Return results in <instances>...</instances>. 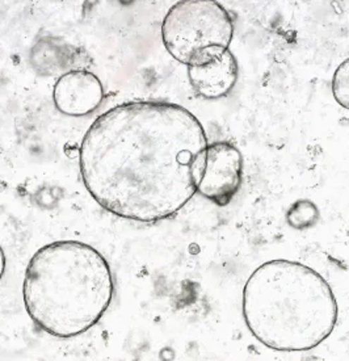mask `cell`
Listing matches in <instances>:
<instances>
[{"label": "cell", "instance_id": "cell-2", "mask_svg": "<svg viewBox=\"0 0 349 361\" xmlns=\"http://www.w3.org/2000/svg\"><path fill=\"white\" fill-rule=\"evenodd\" d=\"M114 277L104 257L78 240L39 248L29 262L23 297L38 329L61 339L88 331L114 298Z\"/></svg>", "mask_w": 349, "mask_h": 361}, {"label": "cell", "instance_id": "cell-9", "mask_svg": "<svg viewBox=\"0 0 349 361\" xmlns=\"http://www.w3.org/2000/svg\"><path fill=\"white\" fill-rule=\"evenodd\" d=\"M319 219V209L310 200H298L293 202L286 212L289 226L297 230L312 228Z\"/></svg>", "mask_w": 349, "mask_h": 361}, {"label": "cell", "instance_id": "cell-8", "mask_svg": "<svg viewBox=\"0 0 349 361\" xmlns=\"http://www.w3.org/2000/svg\"><path fill=\"white\" fill-rule=\"evenodd\" d=\"M78 50L58 38H42L30 51V63L38 74L45 76L66 75L74 71Z\"/></svg>", "mask_w": 349, "mask_h": 361}, {"label": "cell", "instance_id": "cell-1", "mask_svg": "<svg viewBox=\"0 0 349 361\" xmlns=\"http://www.w3.org/2000/svg\"><path fill=\"white\" fill-rule=\"evenodd\" d=\"M208 137L167 102H130L99 116L80 147L85 188L105 210L145 224L170 219L197 193Z\"/></svg>", "mask_w": 349, "mask_h": 361}, {"label": "cell", "instance_id": "cell-4", "mask_svg": "<svg viewBox=\"0 0 349 361\" xmlns=\"http://www.w3.org/2000/svg\"><path fill=\"white\" fill-rule=\"evenodd\" d=\"M234 24L218 1L184 0L171 7L161 24L163 44L180 63L204 66L230 48Z\"/></svg>", "mask_w": 349, "mask_h": 361}, {"label": "cell", "instance_id": "cell-6", "mask_svg": "<svg viewBox=\"0 0 349 361\" xmlns=\"http://www.w3.org/2000/svg\"><path fill=\"white\" fill-rule=\"evenodd\" d=\"M103 97L104 88L100 79L85 70H74L61 76L53 91L58 111L74 117L94 112L102 104Z\"/></svg>", "mask_w": 349, "mask_h": 361}, {"label": "cell", "instance_id": "cell-3", "mask_svg": "<svg viewBox=\"0 0 349 361\" xmlns=\"http://www.w3.org/2000/svg\"><path fill=\"white\" fill-rule=\"evenodd\" d=\"M243 315L248 330L265 347L309 351L333 331L338 302L330 284L315 269L277 259L262 264L248 277Z\"/></svg>", "mask_w": 349, "mask_h": 361}, {"label": "cell", "instance_id": "cell-11", "mask_svg": "<svg viewBox=\"0 0 349 361\" xmlns=\"http://www.w3.org/2000/svg\"><path fill=\"white\" fill-rule=\"evenodd\" d=\"M4 271H6V255H4L3 248L0 247V280L4 275Z\"/></svg>", "mask_w": 349, "mask_h": 361}, {"label": "cell", "instance_id": "cell-7", "mask_svg": "<svg viewBox=\"0 0 349 361\" xmlns=\"http://www.w3.org/2000/svg\"><path fill=\"white\" fill-rule=\"evenodd\" d=\"M238 74V62L230 49L204 66L188 67L190 85L207 100H218L228 95L235 87Z\"/></svg>", "mask_w": 349, "mask_h": 361}, {"label": "cell", "instance_id": "cell-10", "mask_svg": "<svg viewBox=\"0 0 349 361\" xmlns=\"http://www.w3.org/2000/svg\"><path fill=\"white\" fill-rule=\"evenodd\" d=\"M332 95L340 106L349 111V58L340 63L333 74Z\"/></svg>", "mask_w": 349, "mask_h": 361}, {"label": "cell", "instance_id": "cell-5", "mask_svg": "<svg viewBox=\"0 0 349 361\" xmlns=\"http://www.w3.org/2000/svg\"><path fill=\"white\" fill-rule=\"evenodd\" d=\"M243 157L234 145H209L207 164L197 192L218 207H226L234 199L243 181Z\"/></svg>", "mask_w": 349, "mask_h": 361}]
</instances>
